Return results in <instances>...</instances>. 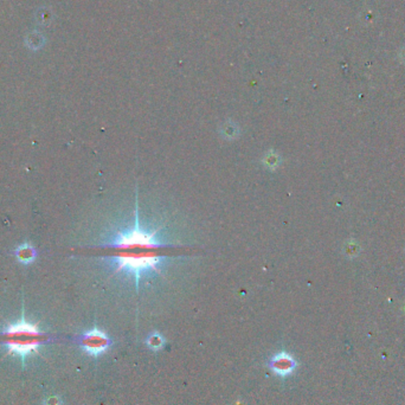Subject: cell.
<instances>
[{
	"mask_svg": "<svg viewBox=\"0 0 405 405\" xmlns=\"http://www.w3.org/2000/svg\"><path fill=\"white\" fill-rule=\"evenodd\" d=\"M45 339L46 336L38 331L36 326L25 321L11 326L2 333V341L9 347L10 352L20 357H26L36 351Z\"/></svg>",
	"mask_w": 405,
	"mask_h": 405,
	"instance_id": "7a4b0ae2",
	"label": "cell"
},
{
	"mask_svg": "<svg viewBox=\"0 0 405 405\" xmlns=\"http://www.w3.org/2000/svg\"><path fill=\"white\" fill-rule=\"evenodd\" d=\"M17 256L20 262H24V263L31 262V261H34V258H35V249L32 248L31 246H29V244H24V246H21L20 248L18 249Z\"/></svg>",
	"mask_w": 405,
	"mask_h": 405,
	"instance_id": "5b68a950",
	"label": "cell"
},
{
	"mask_svg": "<svg viewBox=\"0 0 405 405\" xmlns=\"http://www.w3.org/2000/svg\"><path fill=\"white\" fill-rule=\"evenodd\" d=\"M296 366L295 360L287 353H280L270 361V368L280 376H287L294 371Z\"/></svg>",
	"mask_w": 405,
	"mask_h": 405,
	"instance_id": "277c9868",
	"label": "cell"
},
{
	"mask_svg": "<svg viewBox=\"0 0 405 405\" xmlns=\"http://www.w3.org/2000/svg\"><path fill=\"white\" fill-rule=\"evenodd\" d=\"M81 342L84 350L92 355L101 354L110 346V339L99 330H92L84 334Z\"/></svg>",
	"mask_w": 405,
	"mask_h": 405,
	"instance_id": "3957f363",
	"label": "cell"
},
{
	"mask_svg": "<svg viewBox=\"0 0 405 405\" xmlns=\"http://www.w3.org/2000/svg\"><path fill=\"white\" fill-rule=\"evenodd\" d=\"M103 248L110 251L111 261L118 271H124L134 277L137 288L141 276L159 269L167 260L170 249L180 248L176 244L164 241L161 229H143L139 222L138 200L135 204V221L129 229L116 231Z\"/></svg>",
	"mask_w": 405,
	"mask_h": 405,
	"instance_id": "6da1fadb",
	"label": "cell"
},
{
	"mask_svg": "<svg viewBox=\"0 0 405 405\" xmlns=\"http://www.w3.org/2000/svg\"><path fill=\"white\" fill-rule=\"evenodd\" d=\"M147 342H148L149 347H152V349H154V350H158V349H160L162 345H164V339L161 338V335H160V334L153 333L152 335L148 336Z\"/></svg>",
	"mask_w": 405,
	"mask_h": 405,
	"instance_id": "8992f818",
	"label": "cell"
}]
</instances>
